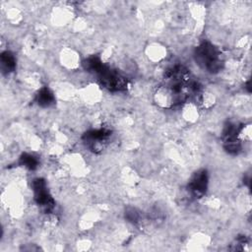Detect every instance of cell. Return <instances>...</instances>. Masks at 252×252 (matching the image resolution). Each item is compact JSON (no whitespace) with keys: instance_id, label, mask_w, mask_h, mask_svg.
<instances>
[{"instance_id":"1","label":"cell","mask_w":252,"mask_h":252,"mask_svg":"<svg viewBox=\"0 0 252 252\" xmlns=\"http://www.w3.org/2000/svg\"><path fill=\"white\" fill-rule=\"evenodd\" d=\"M194 57L197 64L210 73H217L221 69L220 51L209 41H204L196 47Z\"/></svg>"},{"instance_id":"2","label":"cell","mask_w":252,"mask_h":252,"mask_svg":"<svg viewBox=\"0 0 252 252\" xmlns=\"http://www.w3.org/2000/svg\"><path fill=\"white\" fill-rule=\"evenodd\" d=\"M98 80L102 87L110 92H122L128 87V81L118 71L104 65L101 71L97 74Z\"/></svg>"},{"instance_id":"3","label":"cell","mask_w":252,"mask_h":252,"mask_svg":"<svg viewBox=\"0 0 252 252\" xmlns=\"http://www.w3.org/2000/svg\"><path fill=\"white\" fill-rule=\"evenodd\" d=\"M111 136V130L108 128L93 129L86 132L83 136L85 145L94 153L101 152L106 146Z\"/></svg>"},{"instance_id":"4","label":"cell","mask_w":252,"mask_h":252,"mask_svg":"<svg viewBox=\"0 0 252 252\" xmlns=\"http://www.w3.org/2000/svg\"><path fill=\"white\" fill-rule=\"evenodd\" d=\"M32 187L35 203L45 213H50L54 209L55 202L46 188L45 181L41 178H36L32 181Z\"/></svg>"},{"instance_id":"5","label":"cell","mask_w":252,"mask_h":252,"mask_svg":"<svg viewBox=\"0 0 252 252\" xmlns=\"http://www.w3.org/2000/svg\"><path fill=\"white\" fill-rule=\"evenodd\" d=\"M208 182H209V176L208 172L205 169L198 170L190 179L188 183V192L191 195V197L198 199L205 195L207 189H208Z\"/></svg>"},{"instance_id":"6","label":"cell","mask_w":252,"mask_h":252,"mask_svg":"<svg viewBox=\"0 0 252 252\" xmlns=\"http://www.w3.org/2000/svg\"><path fill=\"white\" fill-rule=\"evenodd\" d=\"M55 101V97L53 93L46 87L39 90L36 94V102L38 105L42 107H48L52 105Z\"/></svg>"},{"instance_id":"7","label":"cell","mask_w":252,"mask_h":252,"mask_svg":"<svg viewBox=\"0 0 252 252\" xmlns=\"http://www.w3.org/2000/svg\"><path fill=\"white\" fill-rule=\"evenodd\" d=\"M1 69L4 73L13 72L16 67V59L12 52L5 51L1 54Z\"/></svg>"},{"instance_id":"8","label":"cell","mask_w":252,"mask_h":252,"mask_svg":"<svg viewBox=\"0 0 252 252\" xmlns=\"http://www.w3.org/2000/svg\"><path fill=\"white\" fill-rule=\"evenodd\" d=\"M83 65H84V68L89 71V72H93L94 74H98L101 69L103 68V66L105 64H103V62L96 56H92V57H89L87 58L84 62H83Z\"/></svg>"},{"instance_id":"9","label":"cell","mask_w":252,"mask_h":252,"mask_svg":"<svg viewBox=\"0 0 252 252\" xmlns=\"http://www.w3.org/2000/svg\"><path fill=\"white\" fill-rule=\"evenodd\" d=\"M20 163L30 170H33L37 167L38 161L36 158L31 154H24L20 158Z\"/></svg>"},{"instance_id":"10","label":"cell","mask_w":252,"mask_h":252,"mask_svg":"<svg viewBox=\"0 0 252 252\" xmlns=\"http://www.w3.org/2000/svg\"><path fill=\"white\" fill-rule=\"evenodd\" d=\"M125 216H126V219H127L130 222L135 223V224L139 223V222L141 221V218H142L141 213H140L137 209H135V208H129V209L126 211Z\"/></svg>"}]
</instances>
